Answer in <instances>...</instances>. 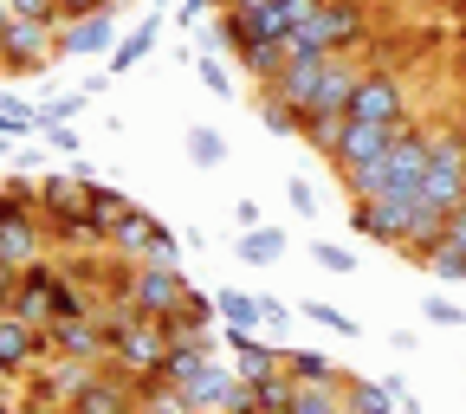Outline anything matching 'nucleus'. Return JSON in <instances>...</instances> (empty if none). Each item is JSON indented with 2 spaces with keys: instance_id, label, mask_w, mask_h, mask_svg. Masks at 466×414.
I'll use <instances>...</instances> for the list:
<instances>
[{
  "instance_id": "nucleus-1",
  "label": "nucleus",
  "mask_w": 466,
  "mask_h": 414,
  "mask_svg": "<svg viewBox=\"0 0 466 414\" xmlns=\"http://www.w3.org/2000/svg\"><path fill=\"white\" fill-rule=\"evenodd\" d=\"M58 58V26L52 20H14L0 33V72L7 78H39Z\"/></svg>"
},
{
  "instance_id": "nucleus-2",
  "label": "nucleus",
  "mask_w": 466,
  "mask_h": 414,
  "mask_svg": "<svg viewBox=\"0 0 466 414\" xmlns=\"http://www.w3.org/2000/svg\"><path fill=\"white\" fill-rule=\"evenodd\" d=\"M350 116H357V124H401V116H408V91H401V78L382 72V66H370L363 85H357V97H350Z\"/></svg>"
},
{
  "instance_id": "nucleus-3",
  "label": "nucleus",
  "mask_w": 466,
  "mask_h": 414,
  "mask_svg": "<svg viewBox=\"0 0 466 414\" xmlns=\"http://www.w3.org/2000/svg\"><path fill=\"white\" fill-rule=\"evenodd\" d=\"M124 298L143 311V318H168L175 305L188 298V278H182V266H137L130 272V291Z\"/></svg>"
},
{
  "instance_id": "nucleus-4",
  "label": "nucleus",
  "mask_w": 466,
  "mask_h": 414,
  "mask_svg": "<svg viewBox=\"0 0 466 414\" xmlns=\"http://www.w3.org/2000/svg\"><path fill=\"white\" fill-rule=\"evenodd\" d=\"M337 58V52H330ZM330 58H285V66H279V78L266 85L272 97H285L291 110H299V116H311L318 104H324V78H330Z\"/></svg>"
},
{
  "instance_id": "nucleus-5",
  "label": "nucleus",
  "mask_w": 466,
  "mask_h": 414,
  "mask_svg": "<svg viewBox=\"0 0 466 414\" xmlns=\"http://www.w3.org/2000/svg\"><path fill=\"white\" fill-rule=\"evenodd\" d=\"M0 363H7V369L26 382L39 363H52L46 330H39V324H26V318H14V311H0Z\"/></svg>"
},
{
  "instance_id": "nucleus-6",
  "label": "nucleus",
  "mask_w": 466,
  "mask_h": 414,
  "mask_svg": "<svg viewBox=\"0 0 466 414\" xmlns=\"http://www.w3.org/2000/svg\"><path fill=\"white\" fill-rule=\"evenodd\" d=\"M46 349H52V357H78V363H104L110 357L97 318H52L46 324Z\"/></svg>"
},
{
  "instance_id": "nucleus-7",
  "label": "nucleus",
  "mask_w": 466,
  "mask_h": 414,
  "mask_svg": "<svg viewBox=\"0 0 466 414\" xmlns=\"http://www.w3.org/2000/svg\"><path fill=\"white\" fill-rule=\"evenodd\" d=\"M162 240H168V227H162L156 214H143V207H137V214H130L124 227H116V233H110V253H124L130 266H149Z\"/></svg>"
},
{
  "instance_id": "nucleus-8",
  "label": "nucleus",
  "mask_w": 466,
  "mask_h": 414,
  "mask_svg": "<svg viewBox=\"0 0 466 414\" xmlns=\"http://www.w3.org/2000/svg\"><path fill=\"white\" fill-rule=\"evenodd\" d=\"M78 52H116V7L58 26V58H78Z\"/></svg>"
},
{
  "instance_id": "nucleus-9",
  "label": "nucleus",
  "mask_w": 466,
  "mask_h": 414,
  "mask_svg": "<svg viewBox=\"0 0 466 414\" xmlns=\"http://www.w3.org/2000/svg\"><path fill=\"white\" fill-rule=\"evenodd\" d=\"M227 349H233V369H240V382H266V376L285 369V357H279L272 343H259L253 330H233V324H227Z\"/></svg>"
},
{
  "instance_id": "nucleus-10",
  "label": "nucleus",
  "mask_w": 466,
  "mask_h": 414,
  "mask_svg": "<svg viewBox=\"0 0 466 414\" xmlns=\"http://www.w3.org/2000/svg\"><path fill=\"white\" fill-rule=\"evenodd\" d=\"M233 389H240V369H227V363H208L182 395H188V408L195 414H227V401H233Z\"/></svg>"
},
{
  "instance_id": "nucleus-11",
  "label": "nucleus",
  "mask_w": 466,
  "mask_h": 414,
  "mask_svg": "<svg viewBox=\"0 0 466 414\" xmlns=\"http://www.w3.org/2000/svg\"><path fill=\"white\" fill-rule=\"evenodd\" d=\"M156 39H162V20L149 14V20H137L124 39H116V52H110V78H124V72H137L143 58L156 52Z\"/></svg>"
},
{
  "instance_id": "nucleus-12",
  "label": "nucleus",
  "mask_w": 466,
  "mask_h": 414,
  "mask_svg": "<svg viewBox=\"0 0 466 414\" xmlns=\"http://www.w3.org/2000/svg\"><path fill=\"white\" fill-rule=\"evenodd\" d=\"M285 376L305 382V389H343L350 376L330 369V357H318V349H285Z\"/></svg>"
},
{
  "instance_id": "nucleus-13",
  "label": "nucleus",
  "mask_w": 466,
  "mask_h": 414,
  "mask_svg": "<svg viewBox=\"0 0 466 414\" xmlns=\"http://www.w3.org/2000/svg\"><path fill=\"white\" fill-rule=\"evenodd\" d=\"M343 414H401V401L382 382H370V376H350L343 382Z\"/></svg>"
},
{
  "instance_id": "nucleus-14",
  "label": "nucleus",
  "mask_w": 466,
  "mask_h": 414,
  "mask_svg": "<svg viewBox=\"0 0 466 414\" xmlns=\"http://www.w3.org/2000/svg\"><path fill=\"white\" fill-rule=\"evenodd\" d=\"M233 259H247V266H272V259H285V227H247L240 240H233Z\"/></svg>"
},
{
  "instance_id": "nucleus-15",
  "label": "nucleus",
  "mask_w": 466,
  "mask_h": 414,
  "mask_svg": "<svg viewBox=\"0 0 466 414\" xmlns=\"http://www.w3.org/2000/svg\"><path fill=\"white\" fill-rule=\"evenodd\" d=\"M343 130H350V110H311L299 136H305V143L330 162V156H337V143H343Z\"/></svg>"
},
{
  "instance_id": "nucleus-16",
  "label": "nucleus",
  "mask_w": 466,
  "mask_h": 414,
  "mask_svg": "<svg viewBox=\"0 0 466 414\" xmlns=\"http://www.w3.org/2000/svg\"><path fill=\"white\" fill-rule=\"evenodd\" d=\"M214 311H220L233 330H259V324H266V305L253 298V291H233V285H227V291H214Z\"/></svg>"
},
{
  "instance_id": "nucleus-17",
  "label": "nucleus",
  "mask_w": 466,
  "mask_h": 414,
  "mask_svg": "<svg viewBox=\"0 0 466 414\" xmlns=\"http://www.w3.org/2000/svg\"><path fill=\"white\" fill-rule=\"evenodd\" d=\"M130 214H137V201H130V195H116V188H97V182H91V220L104 227V240H110V233L124 227Z\"/></svg>"
},
{
  "instance_id": "nucleus-18",
  "label": "nucleus",
  "mask_w": 466,
  "mask_h": 414,
  "mask_svg": "<svg viewBox=\"0 0 466 414\" xmlns=\"http://www.w3.org/2000/svg\"><path fill=\"white\" fill-rule=\"evenodd\" d=\"M208 363H214V349H168V357H162V376H168L175 389H188Z\"/></svg>"
},
{
  "instance_id": "nucleus-19",
  "label": "nucleus",
  "mask_w": 466,
  "mask_h": 414,
  "mask_svg": "<svg viewBox=\"0 0 466 414\" xmlns=\"http://www.w3.org/2000/svg\"><path fill=\"white\" fill-rule=\"evenodd\" d=\"M259 124H266L272 136H299V130H305V116H299V110H291L285 97H272V91H259Z\"/></svg>"
},
{
  "instance_id": "nucleus-20",
  "label": "nucleus",
  "mask_w": 466,
  "mask_h": 414,
  "mask_svg": "<svg viewBox=\"0 0 466 414\" xmlns=\"http://www.w3.org/2000/svg\"><path fill=\"white\" fill-rule=\"evenodd\" d=\"M188 162H195V168H220V162H227V136L208 130V124H195V130H188Z\"/></svg>"
},
{
  "instance_id": "nucleus-21",
  "label": "nucleus",
  "mask_w": 466,
  "mask_h": 414,
  "mask_svg": "<svg viewBox=\"0 0 466 414\" xmlns=\"http://www.w3.org/2000/svg\"><path fill=\"white\" fill-rule=\"evenodd\" d=\"M253 395H259V408H266V414H291V401H299V382H291V376L279 369V376L253 382Z\"/></svg>"
},
{
  "instance_id": "nucleus-22",
  "label": "nucleus",
  "mask_w": 466,
  "mask_h": 414,
  "mask_svg": "<svg viewBox=\"0 0 466 414\" xmlns=\"http://www.w3.org/2000/svg\"><path fill=\"white\" fill-rule=\"evenodd\" d=\"M85 97H91V91H58V97H46V104H39V130H58V124H72V116L85 110Z\"/></svg>"
},
{
  "instance_id": "nucleus-23",
  "label": "nucleus",
  "mask_w": 466,
  "mask_h": 414,
  "mask_svg": "<svg viewBox=\"0 0 466 414\" xmlns=\"http://www.w3.org/2000/svg\"><path fill=\"white\" fill-rule=\"evenodd\" d=\"M291 414H343V389H305V382H299Z\"/></svg>"
},
{
  "instance_id": "nucleus-24",
  "label": "nucleus",
  "mask_w": 466,
  "mask_h": 414,
  "mask_svg": "<svg viewBox=\"0 0 466 414\" xmlns=\"http://www.w3.org/2000/svg\"><path fill=\"white\" fill-rule=\"evenodd\" d=\"M39 130V110H26L20 97H0V136H26Z\"/></svg>"
},
{
  "instance_id": "nucleus-25",
  "label": "nucleus",
  "mask_w": 466,
  "mask_h": 414,
  "mask_svg": "<svg viewBox=\"0 0 466 414\" xmlns=\"http://www.w3.org/2000/svg\"><path fill=\"white\" fill-rule=\"evenodd\" d=\"M311 324H324V330H337V337H357V318L350 311H337V305H324V298H311V305H299Z\"/></svg>"
},
{
  "instance_id": "nucleus-26",
  "label": "nucleus",
  "mask_w": 466,
  "mask_h": 414,
  "mask_svg": "<svg viewBox=\"0 0 466 414\" xmlns=\"http://www.w3.org/2000/svg\"><path fill=\"white\" fill-rule=\"evenodd\" d=\"M428 266H434V278H466V247L460 240H441Z\"/></svg>"
},
{
  "instance_id": "nucleus-27",
  "label": "nucleus",
  "mask_w": 466,
  "mask_h": 414,
  "mask_svg": "<svg viewBox=\"0 0 466 414\" xmlns=\"http://www.w3.org/2000/svg\"><path fill=\"white\" fill-rule=\"evenodd\" d=\"M195 72H201V85H208L214 97H227V91H233V72L220 66V58H214V52H201V58H195Z\"/></svg>"
},
{
  "instance_id": "nucleus-28",
  "label": "nucleus",
  "mask_w": 466,
  "mask_h": 414,
  "mask_svg": "<svg viewBox=\"0 0 466 414\" xmlns=\"http://www.w3.org/2000/svg\"><path fill=\"white\" fill-rule=\"evenodd\" d=\"M311 266H324V272H357V259H350L343 247H330V240L311 247Z\"/></svg>"
},
{
  "instance_id": "nucleus-29",
  "label": "nucleus",
  "mask_w": 466,
  "mask_h": 414,
  "mask_svg": "<svg viewBox=\"0 0 466 414\" xmlns=\"http://www.w3.org/2000/svg\"><path fill=\"white\" fill-rule=\"evenodd\" d=\"M421 311H428V324H441V330H460V324H466V311H460L453 298H428Z\"/></svg>"
},
{
  "instance_id": "nucleus-30",
  "label": "nucleus",
  "mask_w": 466,
  "mask_h": 414,
  "mask_svg": "<svg viewBox=\"0 0 466 414\" xmlns=\"http://www.w3.org/2000/svg\"><path fill=\"white\" fill-rule=\"evenodd\" d=\"M110 0H58V26H72V20H91V14H104Z\"/></svg>"
},
{
  "instance_id": "nucleus-31",
  "label": "nucleus",
  "mask_w": 466,
  "mask_h": 414,
  "mask_svg": "<svg viewBox=\"0 0 466 414\" xmlns=\"http://www.w3.org/2000/svg\"><path fill=\"white\" fill-rule=\"evenodd\" d=\"M285 195H291V207H299V214H305V220H311V214H318V188H311V182H305V175H299V182H291V188H285Z\"/></svg>"
},
{
  "instance_id": "nucleus-32",
  "label": "nucleus",
  "mask_w": 466,
  "mask_h": 414,
  "mask_svg": "<svg viewBox=\"0 0 466 414\" xmlns=\"http://www.w3.org/2000/svg\"><path fill=\"white\" fill-rule=\"evenodd\" d=\"M233 227H240V233L247 227H266V207L259 201H233Z\"/></svg>"
},
{
  "instance_id": "nucleus-33",
  "label": "nucleus",
  "mask_w": 466,
  "mask_h": 414,
  "mask_svg": "<svg viewBox=\"0 0 466 414\" xmlns=\"http://www.w3.org/2000/svg\"><path fill=\"white\" fill-rule=\"evenodd\" d=\"M46 143H52L58 156H78V130H72V124H58V130H46Z\"/></svg>"
},
{
  "instance_id": "nucleus-34",
  "label": "nucleus",
  "mask_w": 466,
  "mask_h": 414,
  "mask_svg": "<svg viewBox=\"0 0 466 414\" xmlns=\"http://www.w3.org/2000/svg\"><path fill=\"white\" fill-rule=\"evenodd\" d=\"M220 14H253V7H266V0H214Z\"/></svg>"
},
{
  "instance_id": "nucleus-35",
  "label": "nucleus",
  "mask_w": 466,
  "mask_h": 414,
  "mask_svg": "<svg viewBox=\"0 0 466 414\" xmlns=\"http://www.w3.org/2000/svg\"><path fill=\"white\" fill-rule=\"evenodd\" d=\"M447 240H460V247H466V207H460V214L447 220Z\"/></svg>"
},
{
  "instance_id": "nucleus-36",
  "label": "nucleus",
  "mask_w": 466,
  "mask_h": 414,
  "mask_svg": "<svg viewBox=\"0 0 466 414\" xmlns=\"http://www.w3.org/2000/svg\"><path fill=\"white\" fill-rule=\"evenodd\" d=\"M208 7H214V0H182V20H201Z\"/></svg>"
},
{
  "instance_id": "nucleus-37",
  "label": "nucleus",
  "mask_w": 466,
  "mask_h": 414,
  "mask_svg": "<svg viewBox=\"0 0 466 414\" xmlns=\"http://www.w3.org/2000/svg\"><path fill=\"white\" fill-rule=\"evenodd\" d=\"M14 382H20V376H14L7 363H0V401H7V395H14Z\"/></svg>"
},
{
  "instance_id": "nucleus-38",
  "label": "nucleus",
  "mask_w": 466,
  "mask_h": 414,
  "mask_svg": "<svg viewBox=\"0 0 466 414\" xmlns=\"http://www.w3.org/2000/svg\"><path fill=\"white\" fill-rule=\"evenodd\" d=\"M460 136H466V110H460Z\"/></svg>"
},
{
  "instance_id": "nucleus-39",
  "label": "nucleus",
  "mask_w": 466,
  "mask_h": 414,
  "mask_svg": "<svg viewBox=\"0 0 466 414\" xmlns=\"http://www.w3.org/2000/svg\"><path fill=\"white\" fill-rule=\"evenodd\" d=\"M363 7H370V0H363Z\"/></svg>"
}]
</instances>
